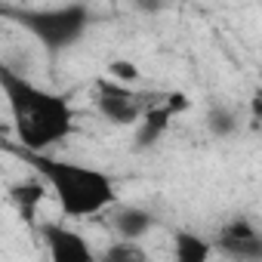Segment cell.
Wrapping results in <instances>:
<instances>
[{"instance_id":"cell-7","label":"cell","mask_w":262,"mask_h":262,"mask_svg":"<svg viewBox=\"0 0 262 262\" xmlns=\"http://www.w3.org/2000/svg\"><path fill=\"white\" fill-rule=\"evenodd\" d=\"M158 225L155 213L142 210V207H133V204H123V207H114L111 213V228L120 241H129V244H139L151 228Z\"/></svg>"},{"instance_id":"cell-2","label":"cell","mask_w":262,"mask_h":262,"mask_svg":"<svg viewBox=\"0 0 262 262\" xmlns=\"http://www.w3.org/2000/svg\"><path fill=\"white\" fill-rule=\"evenodd\" d=\"M13 151L28 167L37 170L40 182L50 185L62 216L90 219V216H99V213L117 207V185L108 173L86 167V164L53 158V155H34V151H22V148H13Z\"/></svg>"},{"instance_id":"cell-5","label":"cell","mask_w":262,"mask_h":262,"mask_svg":"<svg viewBox=\"0 0 262 262\" xmlns=\"http://www.w3.org/2000/svg\"><path fill=\"white\" fill-rule=\"evenodd\" d=\"M213 247L222 250L234 262H262V231L244 216L222 222Z\"/></svg>"},{"instance_id":"cell-13","label":"cell","mask_w":262,"mask_h":262,"mask_svg":"<svg viewBox=\"0 0 262 262\" xmlns=\"http://www.w3.org/2000/svg\"><path fill=\"white\" fill-rule=\"evenodd\" d=\"M139 65L136 62H129V59H114L111 65H108V77L111 80H117V83H123V86H129V83H136L139 80Z\"/></svg>"},{"instance_id":"cell-15","label":"cell","mask_w":262,"mask_h":262,"mask_svg":"<svg viewBox=\"0 0 262 262\" xmlns=\"http://www.w3.org/2000/svg\"><path fill=\"white\" fill-rule=\"evenodd\" d=\"M253 114L262 120V90H259V93H256V99H253Z\"/></svg>"},{"instance_id":"cell-3","label":"cell","mask_w":262,"mask_h":262,"mask_svg":"<svg viewBox=\"0 0 262 262\" xmlns=\"http://www.w3.org/2000/svg\"><path fill=\"white\" fill-rule=\"evenodd\" d=\"M7 16H13L25 31H31L47 53H65L68 47H74L90 22L93 13L83 4H65V7H37V10H4Z\"/></svg>"},{"instance_id":"cell-12","label":"cell","mask_w":262,"mask_h":262,"mask_svg":"<svg viewBox=\"0 0 262 262\" xmlns=\"http://www.w3.org/2000/svg\"><path fill=\"white\" fill-rule=\"evenodd\" d=\"M99 262H148V253L139 247V244H129V241H114L102 256Z\"/></svg>"},{"instance_id":"cell-10","label":"cell","mask_w":262,"mask_h":262,"mask_svg":"<svg viewBox=\"0 0 262 262\" xmlns=\"http://www.w3.org/2000/svg\"><path fill=\"white\" fill-rule=\"evenodd\" d=\"M207 129H210L216 139H231V136L241 133V114H237L231 105L216 102V105H210V111H207Z\"/></svg>"},{"instance_id":"cell-6","label":"cell","mask_w":262,"mask_h":262,"mask_svg":"<svg viewBox=\"0 0 262 262\" xmlns=\"http://www.w3.org/2000/svg\"><path fill=\"white\" fill-rule=\"evenodd\" d=\"M40 237L47 244L50 262H99L90 241L80 231H74V228H68L62 222H43Z\"/></svg>"},{"instance_id":"cell-1","label":"cell","mask_w":262,"mask_h":262,"mask_svg":"<svg viewBox=\"0 0 262 262\" xmlns=\"http://www.w3.org/2000/svg\"><path fill=\"white\" fill-rule=\"evenodd\" d=\"M0 90H4V99L10 105L22 151L50 155L53 145L65 142L74 133V111L65 96L37 86L34 80L7 65L0 68Z\"/></svg>"},{"instance_id":"cell-4","label":"cell","mask_w":262,"mask_h":262,"mask_svg":"<svg viewBox=\"0 0 262 262\" xmlns=\"http://www.w3.org/2000/svg\"><path fill=\"white\" fill-rule=\"evenodd\" d=\"M148 105L151 102H142L139 93H133L129 86H123V83H117L111 77L96 83V108L114 126H136L145 117Z\"/></svg>"},{"instance_id":"cell-9","label":"cell","mask_w":262,"mask_h":262,"mask_svg":"<svg viewBox=\"0 0 262 262\" xmlns=\"http://www.w3.org/2000/svg\"><path fill=\"white\" fill-rule=\"evenodd\" d=\"M213 241L194 231H176L173 234V262H210L213 259Z\"/></svg>"},{"instance_id":"cell-8","label":"cell","mask_w":262,"mask_h":262,"mask_svg":"<svg viewBox=\"0 0 262 262\" xmlns=\"http://www.w3.org/2000/svg\"><path fill=\"white\" fill-rule=\"evenodd\" d=\"M170 120H173V114H170V108L164 105V99H161V102H151V105H148V111H145V117L136 123V136H133L136 151L151 148V145L167 133Z\"/></svg>"},{"instance_id":"cell-14","label":"cell","mask_w":262,"mask_h":262,"mask_svg":"<svg viewBox=\"0 0 262 262\" xmlns=\"http://www.w3.org/2000/svg\"><path fill=\"white\" fill-rule=\"evenodd\" d=\"M164 105L170 108V114H179V111H185L191 102H188L185 93H167V96H164Z\"/></svg>"},{"instance_id":"cell-11","label":"cell","mask_w":262,"mask_h":262,"mask_svg":"<svg viewBox=\"0 0 262 262\" xmlns=\"http://www.w3.org/2000/svg\"><path fill=\"white\" fill-rule=\"evenodd\" d=\"M10 198H13V204L22 210V216H31V213H34V207L47 198V182L22 179V182H16V185L10 188Z\"/></svg>"}]
</instances>
